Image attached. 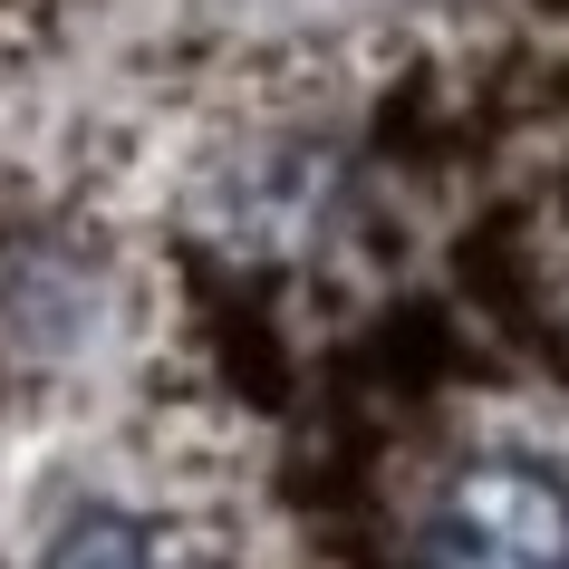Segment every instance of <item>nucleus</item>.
<instances>
[{
  "label": "nucleus",
  "mask_w": 569,
  "mask_h": 569,
  "mask_svg": "<svg viewBox=\"0 0 569 569\" xmlns=\"http://www.w3.org/2000/svg\"><path fill=\"white\" fill-rule=\"evenodd\" d=\"M416 569H569V482L531 453H473L425 511Z\"/></svg>",
  "instance_id": "1"
},
{
  "label": "nucleus",
  "mask_w": 569,
  "mask_h": 569,
  "mask_svg": "<svg viewBox=\"0 0 569 569\" xmlns=\"http://www.w3.org/2000/svg\"><path fill=\"white\" fill-rule=\"evenodd\" d=\"M39 569H154V531L136 521V511L97 502V511H78V521L49 540V560H39Z\"/></svg>",
  "instance_id": "2"
}]
</instances>
